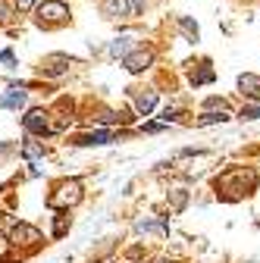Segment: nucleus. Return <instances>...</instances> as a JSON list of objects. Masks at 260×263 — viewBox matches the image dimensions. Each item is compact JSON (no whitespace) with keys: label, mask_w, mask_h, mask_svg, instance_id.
<instances>
[{"label":"nucleus","mask_w":260,"mask_h":263,"mask_svg":"<svg viewBox=\"0 0 260 263\" xmlns=\"http://www.w3.org/2000/svg\"><path fill=\"white\" fill-rule=\"evenodd\" d=\"M257 185H260V179L251 166H232L213 182V191L219 201H242V197L257 191Z\"/></svg>","instance_id":"obj_1"},{"label":"nucleus","mask_w":260,"mask_h":263,"mask_svg":"<svg viewBox=\"0 0 260 263\" xmlns=\"http://www.w3.org/2000/svg\"><path fill=\"white\" fill-rule=\"evenodd\" d=\"M82 197H85V188H82L79 179H63V182H57L53 194L47 197V207H53V210H72L76 204H82Z\"/></svg>","instance_id":"obj_2"},{"label":"nucleus","mask_w":260,"mask_h":263,"mask_svg":"<svg viewBox=\"0 0 260 263\" xmlns=\"http://www.w3.org/2000/svg\"><path fill=\"white\" fill-rule=\"evenodd\" d=\"M7 241H10V248H31L35 251V248H41L44 235L35 226H28V222H13L10 232H7Z\"/></svg>","instance_id":"obj_3"},{"label":"nucleus","mask_w":260,"mask_h":263,"mask_svg":"<svg viewBox=\"0 0 260 263\" xmlns=\"http://www.w3.org/2000/svg\"><path fill=\"white\" fill-rule=\"evenodd\" d=\"M69 19V7L63 4V0H44L38 7V25L50 28V25H63Z\"/></svg>","instance_id":"obj_4"},{"label":"nucleus","mask_w":260,"mask_h":263,"mask_svg":"<svg viewBox=\"0 0 260 263\" xmlns=\"http://www.w3.org/2000/svg\"><path fill=\"white\" fill-rule=\"evenodd\" d=\"M22 125L28 135H35V138H47L50 135V113L44 107H35V110H28L22 116Z\"/></svg>","instance_id":"obj_5"},{"label":"nucleus","mask_w":260,"mask_h":263,"mask_svg":"<svg viewBox=\"0 0 260 263\" xmlns=\"http://www.w3.org/2000/svg\"><path fill=\"white\" fill-rule=\"evenodd\" d=\"M113 141H116V132H110V128H94V132H85V135L72 138L76 147H107Z\"/></svg>","instance_id":"obj_6"},{"label":"nucleus","mask_w":260,"mask_h":263,"mask_svg":"<svg viewBox=\"0 0 260 263\" xmlns=\"http://www.w3.org/2000/svg\"><path fill=\"white\" fill-rule=\"evenodd\" d=\"M151 63H154V53L144 50V47H135L132 53H125V57H122L125 72H132V76H141L144 69H151Z\"/></svg>","instance_id":"obj_7"},{"label":"nucleus","mask_w":260,"mask_h":263,"mask_svg":"<svg viewBox=\"0 0 260 263\" xmlns=\"http://www.w3.org/2000/svg\"><path fill=\"white\" fill-rule=\"evenodd\" d=\"M135 232H144V235H170V219H166V216H144V219H135Z\"/></svg>","instance_id":"obj_8"},{"label":"nucleus","mask_w":260,"mask_h":263,"mask_svg":"<svg viewBox=\"0 0 260 263\" xmlns=\"http://www.w3.org/2000/svg\"><path fill=\"white\" fill-rule=\"evenodd\" d=\"M25 101H28L25 88H7L0 94V110H19V107H25Z\"/></svg>","instance_id":"obj_9"},{"label":"nucleus","mask_w":260,"mask_h":263,"mask_svg":"<svg viewBox=\"0 0 260 263\" xmlns=\"http://www.w3.org/2000/svg\"><path fill=\"white\" fill-rule=\"evenodd\" d=\"M19 154H22V160H28V163H38V160H44L47 147H44V141L25 138V141H22V147H19Z\"/></svg>","instance_id":"obj_10"},{"label":"nucleus","mask_w":260,"mask_h":263,"mask_svg":"<svg viewBox=\"0 0 260 263\" xmlns=\"http://www.w3.org/2000/svg\"><path fill=\"white\" fill-rule=\"evenodd\" d=\"M132 50H135V35H122V38L110 41V47H107V53L113 60H122L125 53H132Z\"/></svg>","instance_id":"obj_11"},{"label":"nucleus","mask_w":260,"mask_h":263,"mask_svg":"<svg viewBox=\"0 0 260 263\" xmlns=\"http://www.w3.org/2000/svg\"><path fill=\"white\" fill-rule=\"evenodd\" d=\"M101 13H104V19H128V4L125 0H104Z\"/></svg>","instance_id":"obj_12"},{"label":"nucleus","mask_w":260,"mask_h":263,"mask_svg":"<svg viewBox=\"0 0 260 263\" xmlns=\"http://www.w3.org/2000/svg\"><path fill=\"white\" fill-rule=\"evenodd\" d=\"M229 119H232L229 110H204L198 119H194V125H198V128H204V125H216V122L222 125V122H229Z\"/></svg>","instance_id":"obj_13"},{"label":"nucleus","mask_w":260,"mask_h":263,"mask_svg":"<svg viewBox=\"0 0 260 263\" xmlns=\"http://www.w3.org/2000/svg\"><path fill=\"white\" fill-rule=\"evenodd\" d=\"M188 201H191V191H188V188H173V191L166 194V204H170L173 213H182V210L188 207Z\"/></svg>","instance_id":"obj_14"},{"label":"nucleus","mask_w":260,"mask_h":263,"mask_svg":"<svg viewBox=\"0 0 260 263\" xmlns=\"http://www.w3.org/2000/svg\"><path fill=\"white\" fill-rule=\"evenodd\" d=\"M132 101H135V110L141 116H151V110L157 107V91H138Z\"/></svg>","instance_id":"obj_15"},{"label":"nucleus","mask_w":260,"mask_h":263,"mask_svg":"<svg viewBox=\"0 0 260 263\" xmlns=\"http://www.w3.org/2000/svg\"><path fill=\"white\" fill-rule=\"evenodd\" d=\"M69 229H72V216H69V210H57L53 213V238H63V235H66L69 232Z\"/></svg>","instance_id":"obj_16"},{"label":"nucleus","mask_w":260,"mask_h":263,"mask_svg":"<svg viewBox=\"0 0 260 263\" xmlns=\"http://www.w3.org/2000/svg\"><path fill=\"white\" fill-rule=\"evenodd\" d=\"M69 63H72L69 57H50L47 66H41V69H44V76H63L69 69Z\"/></svg>","instance_id":"obj_17"},{"label":"nucleus","mask_w":260,"mask_h":263,"mask_svg":"<svg viewBox=\"0 0 260 263\" xmlns=\"http://www.w3.org/2000/svg\"><path fill=\"white\" fill-rule=\"evenodd\" d=\"M179 28H182V35L188 41H198L201 38V31H198V22H191L188 16H179Z\"/></svg>","instance_id":"obj_18"},{"label":"nucleus","mask_w":260,"mask_h":263,"mask_svg":"<svg viewBox=\"0 0 260 263\" xmlns=\"http://www.w3.org/2000/svg\"><path fill=\"white\" fill-rule=\"evenodd\" d=\"M213 79H216V72L210 69V63H204L201 72H191V85H194V88H198V85H210Z\"/></svg>","instance_id":"obj_19"},{"label":"nucleus","mask_w":260,"mask_h":263,"mask_svg":"<svg viewBox=\"0 0 260 263\" xmlns=\"http://www.w3.org/2000/svg\"><path fill=\"white\" fill-rule=\"evenodd\" d=\"M238 119H242V122H254V119H260V104H245V107L238 110Z\"/></svg>","instance_id":"obj_20"},{"label":"nucleus","mask_w":260,"mask_h":263,"mask_svg":"<svg viewBox=\"0 0 260 263\" xmlns=\"http://www.w3.org/2000/svg\"><path fill=\"white\" fill-rule=\"evenodd\" d=\"M179 119H182V110L179 107H163V110H160V122H163V125L179 122Z\"/></svg>","instance_id":"obj_21"},{"label":"nucleus","mask_w":260,"mask_h":263,"mask_svg":"<svg viewBox=\"0 0 260 263\" xmlns=\"http://www.w3.org/2000/svg\"><path fill=\"white\" fill-rule=\"evenodd\" d=\"M204 110H229V104H226L222 97H207V101H204Z\"/></svg>","instance_id":"obj_22"},{"label":"nucleus","mask_w":260,"mask_h":263,"mask_svg":"<svg viewBox=\"0 0 260 263\" xmlns=\"http://www.w3.org/2000/svg\"><path fill=\"white\" fill-rule=\"evenodd\" d=\"M128 4V16H141L144 13V0H125Z\"/></svg>","instance_id":"obj_23"},{"label":"nucleus","mask_w":260,"mask_h":263,"mask_svg":"<svg viewBox=\"0 0 260 263\" xmlns=\"http://www.w3.org/2000/svg\"><path fill=\"white\" fill-rule=\"evenodd\" d=\"M201 154H207V147H182L176 157H201Z\"/></svg>","instance_id":"obj_24"},{"label":"nucleus","mask_w":260,"mask_h":263,"mask_svg":"<svg viewBox=\"0 0 260 263\" xmlns=\"http://www.w3.org/2000/svg\"><path fill=\"white\" fill-rule=\"evenodd\" d=\"M13 7H16L19 13H28L31 7H35V0H13Z\"/></svg>","instance_id":"obj_25"},{"label":"nucleus","mask_w":260,"mask_h":263,"mask_svg":"<svg viewBox=\"0 0 260 263\" xmlns=\"http://www.w3.org/2000/svg\"><path fill=\"white\" fill-rule=\"evenodd\" d=\"M0 63H7V66H16V57H13V50H0Z\"/></svg>","instance_id":"obj_26"},{"label":"nucleus","mask_w":260,"mask_h":263,"mask_svg":"<svg viewBox=\"0 0 260 263\" xmlns=\"http://www.w3.org/2000/svg\"><path fill=\"white\" fill-rule=\"evenodd\" d=\"M7 22H10V7L0 4V25H7Z\"/></svg>","instance_id":"obj_27"},{"label":"nucleus","mask_w":260,"mask_h":263,"mask_svg":"<svg viewBox=\"0 0 260 263\" xmlns=\"http://www.w3.org/2000/svg\"><path fill=\"white\" fill-rule=\"evenodd\" d=\"M160 128H163V122H144L141 125V132H160Z\"/></svg>","instance_id":"obj_28"},{"label":"nucleus","mask_w":260,"mask_h":263,"mask_svg":"<svg viewBox=\"0 0 260 263\" xmlns=\"http://www.w3.org/2000/svg\"><path fill=\"white\" fill-rule=\"evenodd\" d=\"M10 154H13V144L4 141V144H0V157H10Z\"/></svg>","instance_id":"obj_29"},{"label":"nucleus","mask_w":260,"mask_h":263,"mask_svg":"<svg viewBox=\"0 0 260 263\" xmlns=\"http://www.w3.org/2000/svg\"><path fill=\"white\" fill-rule=\"evenodd\" d=\"M154 263H176V260H173V257H157Z\"/></svg>","instance_id":"obj_30"},{"label":"nucleus","mask_w":260,"mask_h":263,"mask_svg":"<svg viewBox=\"0 0 260 263\" xmlns=\"http://www.w3.org/2000/svg\"><path fill=\"white\" fill-rule=\"evenodd\" d=\"M4 188H7V185H0V194H4Z\"/></svg>","instance_id":"obj_31"},{"label":"nucleus","mask_w":260,"mask_h":263,"mask_svg":"<svg viewBox=\"0 0 260 263\" xmlns=\"http://www.w3.org/2000/svg\"><path fill=\"white\" fill-rule=\"evenodd\" d=\"M0 216H4V213H0Z\"/></svg>","instance_id":"obj_32"}]
</instances>
